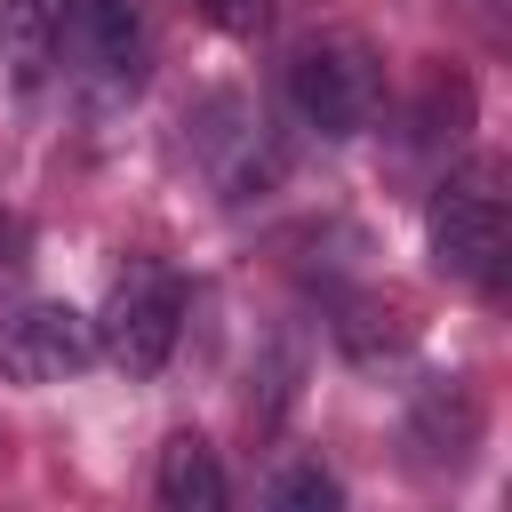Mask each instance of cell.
<instances>
[{
  "mask_svg": "<svg viewBox=\"0 0 512 512\" xmlns=\"http://www.w3.org/2000/svg\"><path fill=\"white\" fill-rule=\"evenodd\" d=\"M288 112L312 136H360L384 112V56L360 32H312L288 48Z\"/></svg>",
  "mask_w": 512,
  "mask_h": 512,
  "instance_id": "obj_1",
  "label": "cell"
},
{
  "mask_svg": "<svg viewBox=\"0 0 512 512\" xmlns=\"http://www.w3.org/2000/svg\"><path fill=\"white\" fill-rule=\"evenodd\" d=\"M424 240H432V264H440L456 288H496L504 240H512V224H504V168H496V160L456 168V176L440 184L432 216H424Z\"/></svg>",
  "mask_w": 512,
  "mask_h": 512,
  "instance_id": "obj_2",
  "label": "cell"
},
{
  "mask_svg": "<svg viewBox=\"0 0 512 512\" xmlns=\"http://www.w3.org/2000/svg\"><path fill=\"white\" fill-rule=\"evenodd\" d=\"M88 328H96V352H104L120 376L144 384V376L168 368V352H176V336H184V280H176L168 264H128Z\"/></svg>",
  "mask_w": 512,
  "mask_h": 512,
  "instance_id": "obj_3",
  "label": "cell"
},
{
  "mask_svg": "<svg viewBox=\"0 0 512 512\" xmlns=\"http://www.w3.org/2000/svg\"><path fill=\"white\" fill-rule=\"evenodd\" d=\"M56 64L72 72V88L112 112L144 88V24L128 0H64V24H56Z\"/></svg>",
  "mask_w": 512,
  "mask_h": 512,
  "instance_id": "obj_4",
  "label": "cell"
},
{
  "mask_svg": "<svg viewBox=\"0 0 512 512\" xmlns=\"http://www.w3.org/2000/svg\"><path fill=\"white\" fill-rule=\"evenodd\" d=\"M184 128H192V160H200L232 200H248L256 184L280 176V152H272V136H264V112H256L248 96H232V88L200 96V104L184 112Z\"/></svg>",
  "mask_w": 512,
  "mask_h": 512,
  "instance_id": "obj_5",
  "label": "cell"
},
{
  "mask_svg": "<svg viewBox=\"0 0 512 512\" xmlns=\"http://www.w3.org/2000/svg\"><path fill=\"white\" fill-rule=\"evenodd\" d=\"M88 360H96V328H88V312H72L56 296L0 320V376L8 384H64Z\"/></svg>",
  "mask_w": 512,
  "mask_h": 512,
  "instance_id": "obj_6",
  "label": "cell"
},
{
  "mask_svg": "<svg viewBox=\"0 0 512 512\" xmlns=\"http://www.w3.org/2000/svg\"><path fill=\"white\" fill-rule=\"evenodd\" d=\"M472 448H480V400H472V384H456V376L424 384L408 400V456L424 472H464Z\"/></svg>",
  "mask_w": 512,
  "mask_h": 512,
  "instance_id": "obj_7",
  "label": "cell"
},
{
  "mask_svg": "<svg viewBox=\"0 0 512 512\" xmlns=\"http://www.w3.org/2000/svg\"><path fill=\"white\" fill-rule=\"evenodd\" d=\"M152 504L160 512H232L224 456L200 432H168L160 440V464H152Z\"/></svg>",
  "mask_w": 512,
  "mask_h": 512,
  "instance_id": "obj_8",
  "label": "cell"
},
{
  "mask_svg": "<svg viewBox=\"0 0 512 512\" xmlns=\"http://www.w3.org/2000/svg\"><path fill=\"white\" fill-rule=\"evenodd\" d=\"M56 24H64V0H0V64H8L16 96L48 88V72H56Z\"/></svg>",
  "mask_w": 512,
  "mask_h": 512,
  "instance_id": "obj_9",
  "label": "cell"
},
{
  "mask_svg": "<svg viewBox=\"0 0 512 512\" xmlns=\"http://www.w3.org/2000/svg\"><path fill=\"white\" fill-rule=\"evenodd\" d=\"M336 344L360 360V368H376V360H392V352H408L416 344V312L400 304V296H344L336 304Z\"/></svg>",
  "mask_w": 512,
  "mask_h": 512,
  "instance_id": "obj_10",
  "label": "cell"
},
{
  "mask_svg": "<svg viewBox=\"0 0 512 512\" xmlns=\"http://www.w3.org/2000/svg\"><path fill=\"white\" fill-rule=\"evenodd\" d=\"M464 128H472V80L464 72H432L424 80V112H416V144H464Z\"/></svg>",
  "mask_w": 512,
  "mask_h": 512,
  "instance_id": "obj_11",
  "label": "cell"
},
{
  "mask_svg": "<svg viewBox=\"0 0 512 512\" xmlns=\"http://www.w3.org/2000/svg\"><path fill=\"white\" fill-rule=\"evenodd\" d=\"M264 512H344V488H336V472H328V464L296 456V464H280V472H272Z\"/></svg>",
  "mask_w": 512,
  "mask_h": 512,
  "instance_id": "obj_12",
  "label": "cell"
},
{
  "mask_svg": "<svg viewBox=\"0 0 512 512\" xmlns=\"http://www.w3.org/2000/svg\"><path fill=\"white\" fill-rule=\"evenodd\" d=\"M16 272H24V224L0 208V280H16Z\"/></svg>",
  "mask_w": 512,
  "mask_h": 512,
  "instance_id": "obj_13",
  "label": "cell"
}]
</instances>
